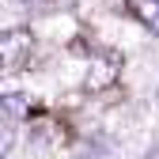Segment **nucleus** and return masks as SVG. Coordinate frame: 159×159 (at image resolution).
<instances>
[{
    "instance_id": "nucleus-4",
    "label": "nucleus",
    "mask_w": 159,
    "mask_h": 159,
    "mask_svg": "<svg viewBox=\"0 0 159 159\" xmlns=\"http://www.w3.org/2000/svg\"><path fill=\"white\" fill-rule=\"evenodd\" d=\"M0 114H4V121H23V117L30 114V98L27 95H4L0 98Z\"/></svg>"
},
{
    "instance_id": "nucleus-2",
    "label": "nucleus",
    "mask_w": 159,
    "mask_h": 159,
    "mask_svg": "<svg viewBox=\"0 0 159 159\" xmlns=\"http://www.w3.org/2000/svg\"><path fill=\"white\" fill-rule=\"evenodd\" d=\"M117 68H121V61H117L114 53H91V65H87V76H84V87L87 91H102L110 87L117 80Z\"/></svg>"
},
{
    "instance_id": "nucleus-3",
    "label": "nucleus",
    "mask_w": 159,
    "mask_h": 159,
    "mask_svg": "<svg viewBox=\"0 0 159 159\" xmlns=\"http://www.w3.org/2000/svg\"><path fill=\"white\" fill-rule=\"evenodd\" d=\"M125 8L144 30L159 34V0H125Z\"/></svg>"
},
{
    "instance_id": "nucleus-1",
    "label": "nucleus",
    "mask_w": 159,
    "mask_h": 159,
    "mask_svg": "<svg viewBox=\"0 0 159 159\" xmlns=\"http://www.w3.org/2000/svg\"><path fill=\"white\" fill-rule=\"evenodd\" d=\"M30 49H34L30 30H19V27L4 30V34H0V72L11 76V72H15V68L30 57Z\"/></svg>"
},
{
    "instance_id": "nucleus-5",
    "label": "nucleus",
    "mask_w": 159,
    "mask_h": 159,
    "mask_svg": "<svg viewBox=\"0 0 159 159\" xmlns=\"http://www.w3.org/2000/svg\"><path fill=\"white\" fill-rule=\"evenodd\" d=\"M144 159H159V148H152V152H148V155H144Z\"/></svg>"
}]
</instances>
